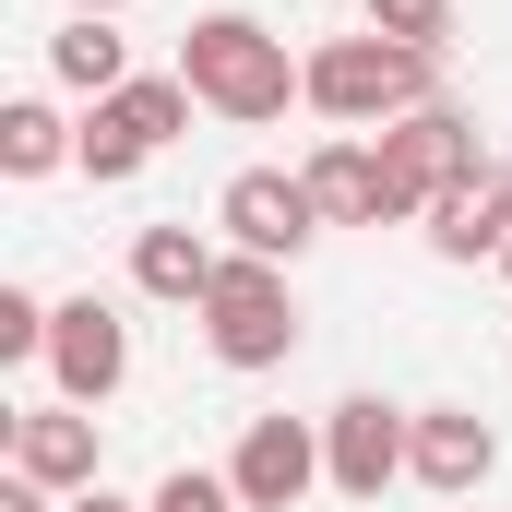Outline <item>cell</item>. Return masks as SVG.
Listing matches in <instances>:
<instances>
[{
	"mask_svg": "<svg viewBox=\"0 0 512 512\" xmlns=\"http://www.w3.org/2000/svg\"><path fill=\"white\" fill-rule=\"evenodd\" d=\"M179 84L215 108V120H286V108H310V60H286V36H262L251 12H203L191 36H179Z\"/></svg>",
	"mask_w": 512,
	"mask_h": 512,
	"instance_id": "cell-1",
	"label": "cell"
},
{
	"mask_svg": "<svg viewBox=\"0 0 512 512\" xmlns=\"http://www.w3.org/2000/svg\"><path fill=\"white\" fill-rule=\"evenodd\" d=\"M310 108L334 131H393L405 108H441V48H393V36H334L310 48Z\"/></svg>",
	"mask_w": 512,
	"mask_h": 512,
	"instance_id": "cell-2",
	"label": "cell"
},
{
	"mask_svg": "<svg viewBox=\"0 0 512 512\" xmlns=\"http://www.w3.org/2000/svg\"><path fill=\"white\" fill-rule=\"evenodd\" d=\"M298 286H286V262H251L227 251V274H215V298H203V346L227 358V370H286L298 358Z\"/></svg>",
	"mask_w": 512,
	"mask_h": 512,
	"instance_id": "cell-3",
	"label": "cell"
},
{
	"mask_svg": "<svg viewBox=\"0 0 512 512\" xmlns=\"http://www.w3.org/2000/svg\"><path fill=\"white\" fill-rule=\"evenodd\" d=\"M215 227H227V251H251V262H298L322 239V203H310L298 167H239L215 191Z\"/></svg>",
	"mask_w": 512,
	"mask_h": 512,
	"instance_id": "cell-4",
	"label": "cell"
},
{
	"mask_svg": "<svg viewBox=\"0 0 512 512\" xmlns=\"http://www.w3.org/2000/svg\"><path fill=\"white\" fill-rule=\"evenodd\" d=\"M227 489H239V512H298L310 489H334V465H322V417H251L239 453H227Z\"/></svg>",
	"mask_w": 512,
	"mask_h": 512,
	"instance_id": "cell-5",
	"label": "cell"
},
{
	"mask_svg": "<svg viewBox=\"0 0 512 512\" xmlns=\"http://www.w3.org/2000/svg\"><path fill=\"white\" fill-rule=\"evenodd\" d=\"M48 382H60V405H108V393L131 382V322H120V298H60L48 310Z\"/></svg>",
	"mask_w": 512,
	"mask_h": 512,
	"instance_id": "cell-6",
	"label": "cell"
},
{
	"mask_svg": "<svg viewBox=\"0 0 512 512\" xmlns=\"http://www.w3.org/2000/svg\"><path fill=\"white\" fill-rule=\"evenodd\" d=\"M405 453H417V405L346 393V405L322 417V465H334V489H346V501H382L393 477H405Z\"/></svg>",
	"mask_w": 512,
	"mask_h": 512,
	"instance_id": "cell-7",
	"label": "cell"
},
{
	"mask_svg": "<svg viewBox=\"0 0 512 512\" xmlns=\"http://www.w3.org/2000/svg\"><path fill=\"white\" fill-rule=\"evenodd\" d=\"M382 167H393V191H405V203L429 215V203H441L453 179H477V167H489V143H477V120H465V108L441 96V108H405V120L382 131Z\"/></svg>",
	"mask_w": 512,
	"mask_h": 512,
	"instance_id": "cell-8",
	"label": "cell"
},
{
	"mask_svg": "<svg viewBox=\"0 0 512 512\" xmlns=\"http://www.w3.org/2000/svg\"><path fill=\"white\" fill-rule=\"evenodd\" d=\"M298 179H310L322 227H405V215H417V203L393 191V167H382V143H370V131H334V143H322Z\"/></svg>",
	"mask_w": 512,
	"mask_h": 512,
	"instance_id": "cell-9",
	"label": "cell"
},
{
	"mask_svg": "<svg viewBox=\"0 0 512 512\" xmlns=\"http://www.w3.org/2000/svg\"><path fill=\"white\" fill-rule=\"evenodd\" d=\"M96 465H108V453H96V405H24V417H12V477L84 501V489H108Z\"/></svg>",
	"mask_w": 512,
	"mask_h": 512,
	"instance_id": "cell-10",
	"label": "cell"
},
{
	"mask_svg": "<svg viewBox=\"0 0 512 512\" xmlns=\"http://www.w3.org/2000/svg\"><path fill=\"white\" fill-rule=\"evenodd\" d=\"M489 465H501V429H489L477 405H417V453H405V477H417L429 501H477Z\"/></svg>",
	"mask_w": 512,
	"mask_h": 512,
	"instance_id": "cell-11",
	"label": "cell"
},
{
	"mask_svg": "<svg viewBox=\"0 0 512 512\" xmlns=\"http://www.w3.org/2000/svg\"><path fill=\"white\" fill-rule=\"evenodd\" d=\"M417 227H429V251H441V262H501V251H512V167L489 155V167L453 179Z\"/></svg>",
	"mask_w": 512,
	"mask_h": 512,
	"instance_id": "cell-12",
	"label": "cell"
},
{
	"mask_svg": "<svg viewBox=\"0 0 512 512\" xmlns=\"http://www.w3.org/2000/svg\"><path fill=\"white\" fill-rule=\"evenodd\" d=\"M215 274H227V251H215L203 227H143V239H131V286L167 298V310H203Z\"/></svg>",
	"mask_w": 512,
	"mask_h": 512,
	"instance_id": "cell-13",
	"label": "cell"
},
{
	"mask_svg": "<svg viewBox=\"0 0 512 512\" xmlns=\"http://www.w3.org/2000/svg\"><path fill=\"white\" fill-rule=\"evenodd\" d=\"M48 72H60L72 96H96V108H108V96L131 84V48H120V24H108V12H72V24L48 36Z\"/></svg>",
	"mask_w": 512,
	"mask_h": 512,
	"instance_id": "cell-14",
	"label": "cell"
},
{
	"mask_svg": "<svg viewBox=\"0 0 512 512\" xmlns=\"http://www.w3.org/2000/svg\"><path fill=\"white\" fill-rule=\"evenodd\" d=\"M72 155H84V120H60L48 96H12V108H0V167H12V179H48V167H72Z\"/></svg>",
	"mask_w": 512,
	"mask_h": 512,
	"instance_id": "cell-15",
	"label": "cell"
},
{
	"mask_svg": "<svg viewBox=\"0 0 512 512\" xmlns=\"http://www.w3.org/2000/svg\"><path fill=\"white\" fill-rule=\"evenodd\" d=\"M108 108H120V120L143 131V155H155V143H179V131H191V108H203V96H191L179 72H131V84L108 96Z\"/></svg>",
	"mask_w": 512,
	"mask_h": 512,
	"instance_id": "cell-16",
	"label": "cell"
},
{
	"mask_svg": "<svg viewBox=\"0 0 512 512\" xmlns=\"http://www.w3.org/2000/svg\"><path fill=\"white\" fill-rule=\"evenodd\" d=\"M72 167H84V179H96V191H120L131 167H143V131H131L120 108H96V120H84V155H72Z\"/></svg>",
	"mask_w": 512,
	"mask_h": 512,
	"instance_id": "cell-17",
	"label": "cell"
},
{
	"mask_svg": "<svg viewBox=\"0 0 512 512\" xmlns=\"http://www.w3.org/2000/svg\"><path fill=\"white\" fill-rule=\"evenodd\" d=\"M370 12V36H393V48H453V0H358Z\"/></svg>",
	"mask_w": 512,
	"mask_h": 512,
	"instance_id": "cell-18",
	"label": "cell"
},
{
	"mask_svg": "<svg viewBox=\"0 0 512 512\" xmlns=\"http://www.w3.org/2000/svg\"><path fill=\"white\" fill-rule=\"evenodd\" d=\"M48 310H60V298H36V286H0V358H48Z\"/></svg>",
	"mask_w": 512,
	"mask_h": 512,
	"instance_id": "cell-19",
	"label": "cell"
},
{
	"mask_svg": "<svg viewBox=\"0 0 512 512\" xmlns=\"http://www.w3.org/2000/svg\"><path fill=\"white\" fill-rule=\"evenodd\" d=\"M143 512H239V489H227V477H203V465H179V477H167Z\"/></svg>",
	"mask_w": 512,
	"mask_h": 512,
	"instance_id": "cell-20",
	"label": "cell"
},
{
	"mask_svg": "<svg viewBox=\"0 0 512 512\" xmlns=\"http://www.w3.org/2000/svg\"><path fill=\"white\" fill-rule=\"evenodd\" d=\"M0 512H60V489H36V477H0Z\"/></svg>",
	"mask_w": 512,
	"mask_h": 512,
	"instance_id": "cell-21",
	"label": "cell"
},
{
	"mask_svg": "<svg viewBox=\"0 0 512 512\" xmlns=\"http://www.w3.org/2000/svg\"><path fill=\"white\" fill-rule=\"evenodd\" d=\"M60 512H143V501H120V489H84V501H60Z\"/></svg>",
	"mask_w": 512,
	"mask_h": 512,
	"instance_id": "cell-22",
	"label": "cell"
},
{
	"mask_svg": "<svg viewBox=\"0 0 512 512\" xmlns=\"http://www.w3.org/2000/svg\"><path fill=\"white\" fill-rule=\"evenodd\" d=\"M72 12H108V24H120V12H131V0H72Z\"/></svg>",
	"mask_w": 512,
	"mask_h": 512,
	"instance_id": "cell-23",
	"label": "cell"
},
{
	"mask_svg": "<svg viewBox=\"0 0 512 512\" xmlns=\"http://www.w3.org/2000/svg\"><path fill=\"white\" fill-rule=\"evenodd\" d=\"M501 286H512V251H501Z\"/></svg>",
	"mask_w": 512,
	"mask_h": 512,
	"instance_id": "cell-24",
	"label": "cell"
}]
</instances>
